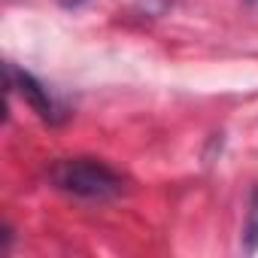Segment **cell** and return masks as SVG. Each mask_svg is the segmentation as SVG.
<instances>
[{"instance_id":"6da1fadb","label":"cell","mask_w":258,"mask_h":258,"mask_svg":"<svg viewBox=\"0 0 258 258\" xmlns=\"http://www.w3.org/2000/svg\"><path fill=\"white\" fill-rule=\"evenodd\" d=\"M49 182L82 201H109L124 191V179L100 158H58L49 167Z\"/></svg>"},{"instance_id":"7a4b0ae2","label":"cell","mask_w":258,"mask_h":258,"mask_svg":"<svg viewBox=\"0 0 258 258\" xmlns=\"http://www.w3.org/2000/svg\"><path fill=\"white\" fill-rule=\"evenodd\" d=\"M7 85H10V91L13 94H19L43 121H49V124H61L64 118H67V112L58 106V100L49 94V88L34 76V73H28V70H22V67H16L13 61H7Z\"/></svg>"},{"instance_id":"3957f363","label":"cell","mask_w":258,"mask_h":258,"mask_svg":"<svg viewBox=\"0 0 258 258\" xmlns=\"http://www.w3.org/2000/svg\"><path fill=\"white\" fill-rule=\"evenodd\" d=\"M243 252H258V185H252L249 195V216L243 228Z\"/></svg>"},{"instance_id":"277c9868","label":"cell","mask_w":258,"mask_h":258,"mask_svg":"<svg viewBox=\"0 0 258 258\" xmlns=\"http://www.w3.org/2000/svg\"><path fill=\"white\" fill-rule=\"evenodd\" d=\"M58 4H61L64 10H82V7L91 4V0H58Z\"/></svg>"},{"instance_id":"5b68a950","label":"cell","mask_w":258,"mask_h":258,"mask_svg":"<svg viewBox=\"0 0 258 258\" xmlns=\"http://www.w3.org/2000/svg\"><path fill=\"white\" fill-rule=\"evenodd\" d=\"M13 246V228H4V252H10Z\"/></svg>"},{"instance_id":"8992f818","label":"cell","mask_w":258,"mask_h":258,"mask_svg":"<svg viewBox=\"0 0 258 258\" xmlns=\"http://www.w3.org/2000/svg\"><path fill=\"white\" fill-rule=\"evenodd\" d=\"M246 4H249V7H252L255 13H258V0H246Z\"/></svg>"}]
</instances>
